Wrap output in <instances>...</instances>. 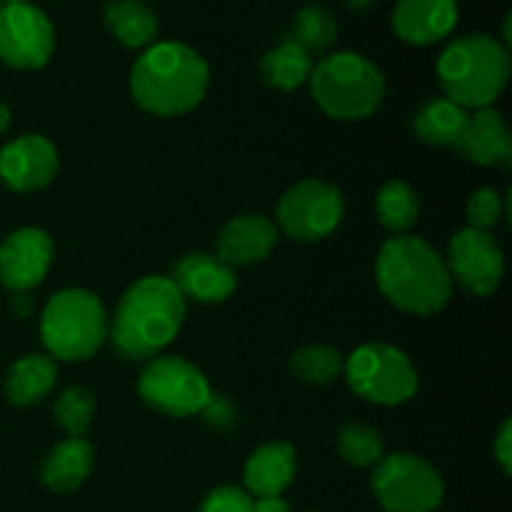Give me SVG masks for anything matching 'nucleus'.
Wrapping results in <instances>:
<instances>
[{"instance_id":"obj_21","label":"nucleus","mask_w":512,"mask_h":512,"mask_svg":"<svg viewBox=\"0 0 512 512\" xmlns=\"http://www.w3.org/2000/svg\"><path fill=\"white\" fill-rule=\"evenodd\" d=\"M55 375H58V368L50 355H25L8 370L5 395L10 403L20 408L40 403L53 390Z\"/></svg>"},{"instance_id":"obj_12","label":"nucleus","mask_w":512,"mask_h":512,"mask_svg":"<svg viewBox=\"0 0 512 512\" xmlns=\"http://www.w3.org/2000/svg\"><path fill=\"white\" fill-rule=\"evenodd\" d=\"M448 273L463 290L473 295H490L498 290L505 273L503 250L485 230L465 228L448 248Z\"/></svg>"},{"instance_id":"obj_13","label":"nucleus","mask_w":512,"mask_h":512,"mask_svg":"<svg viewBox=\"0 0 512 512\" xmlns=\"http://www.w3.org/2000/svg\"><path fill=\"white\" fill-rule=\"evenodd\" d=\"M53 263V240L40 228H20L0 243V283L13 293L40 285Z\"/></svg>"},{"instance_id":"obj_25","label":"nucleus","mask_w":512,"mask_h":512,"mask_svg":"<svg viewBox=\"0 0 512 512\" xmlns=\"http://www.w3.org/2000/svg\"><path fill=\"white\" fill-rule=\"evenodd\" d=\"M378 218L390 233H408L420 215V203L415 190L403 180H388L378 193Z\"/></svg>"},{"instance_id":"obj_24","label":"nucleus","mask_w":512,"mask_h":512,"mask_svg":"<svg viewBox=\"0 0 512 512\" xmlns=\"http://www.w3.org/2000/svg\"><path fill=\"white\" fill-rule=\"evenodd\" d=\"M313 73V55L293 38L270 50L260 63V75L270 88L295 90Z\"/></svg>"},{"instance_id":"obj_17","label":"nucleus","mask_w":512,"mask_h":512,"mask_svg":"<svg viewBox=\"0 0 512 512\" xmlns=\"http://www.w3.org/2000/svg\"><path fill=\"white\" fill-rule=\"evenodd\" d=\"M458 23L455 0H400L393 10V28L400 40L433 45L448 38Z\"/></svg>"},{"instance_id":"obj_36","label":"nucleus","mask_w":512,"mask_h":512,"mask_svg":"<svg viewBox=\"0 0 512 512\" xmlns=\"http://www.w3.org/2000/svg\"><path fill=\"white\" fill-rule=\"evenodd\" d=\"M8 125H10V108L8 105L0 103V133H3V130H8Z\"/></svg>"},{"instance_id":"obj_19","label":"nucleus","mask_w":512,"mask_h":512,"mask_svg":"<svg viewBox=\"0 0 512 512\" xmlns=\"http://www.w3.org/2000/svg\"><path fill=\"white\" fill-rule=\"evenodd\" d=\"M295 450L288 443H268L255 450L243 470L245 493L250 498H280L295 478Z\"/></svg>"},{"instance_id":"obj_8","label":"nucleus","mask_w":512,"mask_h":512,"mask_svg":"<svg viewBox=\"0 0 512 512\" xmlns=\"http://www.w3.org/2000/svg\"><path fill=\"white\" fill-rule=\"evenodd\" d=\"M370 485L388 512H433L443 503V480L438 470L415 455L395 453L380 458Z\"/></svg>"},{"instance_id":"obj_1","label":"nucleus","mask_w":512,"mask_h":512,"mask_svg":"<svg viewBox=\"0 0 512 512\" xmlns=\"http://www.w3.org/2000/svg\"><path fill=\"white\" fill-rule=\"evenodd\" d=\"M185 318V298L173 280L163 275L140 278L125 290L115 308L108 335L123 360L158 358L178 335Z\"/></svg>"},{"instance_id":"obj_26","label":"nucleus","mask_w":512,"mask_h":512,"mask_svg":"<svg viewBox=\"0 0 512 512\" xmlns=\"http://www.w3.org/2000/svg\"><path fill=\"white\" fill-rule=\"evenodd\" d=\"M338 38V23L320 3H308L298 10L293 25V40L310 55L325 53Z\"/></svg>"},{"instance_id":"obj_11","label":"nucleus","mask_w":512,"mask_h":512,"mask_svg":"<svg viewBox=\"0 0 512 512\" xmlns=\"http://www.w3.org/2000/svg\"><path fill=\"white\" fill-rule=\"evenodd\" d=\"M55 30L48 15L30 3L0 5V60L15 70H38L50 60Z\"/></svg>"},{"instance_id":"obj_37","label":"nucleus","mask_w":512,"mask_h":512,"mask_svg":"<svg viewBox=\"0 0 512 512\" xmlns=\"http://www.w3.org/2000/svg\"><path fill=\"white\" fill-rule=\"evenodd\" d=\"M370 3H373V0H345V5H348L350 10H365Z\"/></svg>"},{"instance_id":"obj_4","label":"nucleus","mask_w":512,"mask_h":512,"mask_svg":"<svg viewBox=\"0 0 512 512\" xmlns=\"http://www.w3.org/2000/svg\"><path fill=\"white\" fill-rule=\"evenodd\" d=\"M438 78L453 103L490 108L510 78V53L490 35H465L453 40L438 60Z\"/></svg>"},{"instance_id":"obj_20","label":"nucleus","mask_w":512,"mask_h":512,"mask_svg":"<svg viewBox=\"0 0 512 512\" xmlns=\"http://www.w3.org/2000/svg\"><path fill=\"white\" fill-rule=\"evenodd\" d=\"M93 460L95 453L88 440L68 438L50 450L43 470H40V480L48 490L70 493V490L80 488L85 483V478L93 470Z\"/></svg>"},{"instance_id":"obj_2","label":"nucleus","mask_w":512,"mask_h":512,"mask_svg":"<svg viewBox=\"0 0 512 512\" xmlns=\"http://www.w3.org/2000/svg\"><path fill=\"white\" fill-rule=\"evenodd\" d=\"M208 63L183 43H155L130 70L135 103L160 118L190 113L208 90Z\"/></svg>"},{"instance_id":"obj_33","label":"nucleus","mask_w":512,"mask_h":512,"mask_svg":"<svg viewBox=\"0 0 512 512\" xmlns=\"http://www.w3.org/2000/svg\"><path fill=\"white\" fill-rule=\"evenodd\" d=\"M495 458H498V463L503 465L505 473H512V425L510 420L503 425V430H500L498 440H495Z\"/></svg>"},{"instance_id":"obj_30","label":"nucleus","mask_w":512,"mask_h":512,"mask_svg":"<svg viewBox=\"0 0 512 512\" xmlns=\"http://www.w3.org/2000/svg\"><path fill=\"white\" fill-rule=\"evenodd\" d=\"M503 218V200L495 193L493 188H483L478 193L470 195L468 200V220L470 228L485 230L488 233L490 228L498 225V220Z\"/></svg>"},{"instance_id":"obj_14","label":"nucleus","mask_w":512,"mask_h":512,"mask_svg":"<svg viewBox=\"0 0 512 512\" xmlns=\"http://www.w3.org/2000/svg\"><path fill=\"white\" fill-rule=\"evenodd\" d=\"M58 173V150L43 135H23L0 150V180L15 193L45 188Z\"/></svg>"},{"instance_id":"obj_3","label":"nucleus","mask_w":512,"mask_h":512,"mask_svg":"<svg viewBox=\"0 0 512 512\" xmlns=\"http://www.w3.org/2000/svg\"><path fill=\"white\" fill-rule=\"evenodd\" d=\"M378 288L395 308L413 315H433L450 303L453 278L445 260L423 238L388 240L375 263Z\"/></svg>"},{"instance_id":"obj_28","label":"nucleus","mask_w":512,"mask_h":512,"mask_svg":"<svg viewBox=\"0 0 512 512\" xmlns=\"http://www.w3.org/2000/svg\"><path fill=\"white\" fill-rule=\"evenodd\" d=\"M338 450L345 463L355 468H370L383 458V440L378 430L365 423H345L338 433Z\"/></svg>"},{"instance_id":"obj_23","label":"nucleus","mask_w":512,"mask_h":512,"mask_svg":"<svg viewBox=\"0 0 512 512\" xmlns=\"http://www.w3.org/2000/svg\"><path fill=\"white\" fill-rule=\"evenodd\" d=\"M468 123V110L450 98L428 100L415 115V133L428 145H455Z\"/></svg>"},{"instance_id":"obj_32","label":"nucleus","mask_w":512,"mask_h":512,"mask_svg":"<svg viewBox=\"0 0 512 512\" xmlns=\"http://www.w3.org/2000/svg\"><path fill=\"white\" fill-rule=\"evenodd\" d=\"M203 415L210 425H215V428H230V425L235 423L233 405H230L225 398H218V395L210 398V403L205 405Z\"/></svg>"},{"instance_id":"obj_7","label":"nucleus","mask_w":512,"mask_h":512,"mask_svg":"<svg viewBox=\"0 0 512 512\" xmlns=\"http://www.w3.org/2000/svg\"><path fill=\"white\" fill-rule=\"evenodd\" d=\"M353 393L378 405H400L418 393V373L403 350L383 343L360 345L343 368Z\"/></svg>"},{"instance_id":"obj_6","label":"nucleus","mask_w":512,"mask_h":512,"mask_svg":"<svg viewBox=\"0 0 512 512\" xmlns=\"http://www.w3.org/2000/svg\"><path fill=\"white\" fill-rule=\"evenodd\" d=\"M40 338L53 358L88 360L108 338V313L95 293L83 288L60 290L45 305Z\"/></svg>"},{"instance_id":"obj_10","label":"nucleus","mask_w":512,"mask_h":512,"mask_svg":"<svg viewBox=\"0 0 512 512\" xmlns=\"http://www.w3.org/2000/svg\"><path fill=\"white\" fill-rule=\"evenodd\" d=\"M345 213L343 195L325 180H303L280 198L278 220L290 238L315 243L333 233Z\"/></svg>"},{"instance_id":"obj_16","label":"nucleus","mask_w":512,"mask_h":512,"mask_svg":"<svg viewBox=\"0 0 512 512\" xmlns=\"http://www.w3.org/2000/svg\"><path fill=\"white\" fill-rule=\"evenodd\" d=\"M173 285L183 298H193L198 303H223L230 298L238 285L230 265H225L218 255L190 253L175 263Z\"/></svg>"},{"instance_id":"obj_38","label":"nucleus","mask_w":512,"mask_h":512,"mask_svg":"<svg viewBox=\"0 0 512 512\" xmlns=\"http://www.w3.org/2000/svg\"><path fill=\"white\" fill-rule=\"evenodd\" d=\"M20 3H28V0H0V5H20Z\"/></svg>"},{"instance_id":"obj_27","label":"nucleus","mask_w":512,"mask_h":512,"mask_svg":"<svg viewBox=\"0 0 512 512\" xmlns=\"http://www.w3.org/2000/svg\"><path fill=\"white\" fill-rule=\"evenodd\" d=\"M345 363L340 353L328 345H308L300 348L290 360V370L298 380L310 385H328L343 373Z\"/></svg>"},{"instance_id":"obj_9","label":"nucleus","mask_w":512,"mask_h":512,"mask_svg":"<svg viewBox=\"0 0 512 512\" xmlns=\"http://www.w3.org/2000/svg\"><path fill=\"white\" fill-rule=\"evenodd\" d=\"M138 393L150 408L170 418L203 413L213 398L208 380L195 365L175 355H160L148 363L138 383Z\"/></svg>"},{"instance_id":"obj_29","label":"nucleus","mask_w":512,"mask_h":512,"mask_svg":"<svg viewBox=\"0 0 512 512\" xmlns=\"http://www.w3.org/2000/svg\"><path fill=\"white\" fill-rule=\"evenodd\" d=\"M95 415V398L90 390L80 388H68L55 403V420H58L60 428L70 435V438H83L88 433L90 423H93Z\"/></svg>"},{"instance_id":"obj_22","label":"nucleus","mask_w":512,"mask_h":512,"mask_svg":"<svg viewBox=\"0 0 512 512\" xmlns=\"http://www.w3.org/2000/svg\"><path fill=\"white\" fill-rule=\"evenodd\" d=\"M103 18L125 48H145L158 33V18L143 0H110Z\"/></svg>"},{"instance_id":"obj_5","label":"nucleus","mask_w":512,"mask_h":512,"mask_svg":"<svg viewBox=\"0 0 512 512\" xmlns=\"http://www.w3.org/2000/svg\"><path fill=\"white\" fill-rule=\"evenodd\" d=\"M308 80L315 103L335 120H363L383 103V73L358 53L328 55L315 65Z\"/></svg>"},{"instance_id":"obj_15","label":"nucleus","mask_w":512,"mask_h":512,"mask_svg":"<svg viewBox=\"0 0 512 512\" xmlns=\"http://www.w3.org/2000/svg\"><path fill=\"white\" fill-rule=\"evenodd\" d=\"M455 150L475 165H512V138L503 113L495 108H480L468 115L463 133L455 140Z\"/></svg>"},{"instance_id":"obj_18","label":"nucleus","mask_w":512,"mask_h":512,"mask_svg":"<svg viewBox=\"0 0 512 512\" xmlns=\"http://www.w3.org/2000/svg\"><path fill=\"white\" fill-rule=\"evenodd\" d=\"M278 243V230L263 215H240L218 235V258L225 265H253L270 255Z\"/></svg>"},{"instance_id":"obj_34","label":"nucleus","mask_w":512,"mask_h":512,"mask_svg":"<svg viewBox=\"0 0 512 512\" xmlns=\"http://www.w3.org/2000/svg\"><path fill=\"white\" fill-rule=\"evenodd\" d=\"M253 512H290V505L283 498H258L253 500Z\"/></svg>"},{"instance_id":"obj_35","label":"nucleus","mask_w":512,"mask_h":512,"mask_svg":"<svg viewBox=\"0 0 512 512\" xmlns=\"http://www.w3.org/2000/svg\"><path fill=\"white\" fill-rule=\"evenodd\" d=\"M10 308H13L15 315L25 318V315H28L30 310H33V300H30L25 293H15L13 295V303H10Z\"/></svg>"},{"instance_id":"obj_31","label":"nucleus","mask_w":512,"mask_h":512,"mask_svg":"<svg viewBox=\"0 0 512 512\" xmlns=\"http://www.w3.org/2000/svg\"><path fill=\"white\" fill-rule=\"evenodd\" d=\"M198 512H253V498L233 485H220L205 495Z\"/></svg>"}]
</instances>
